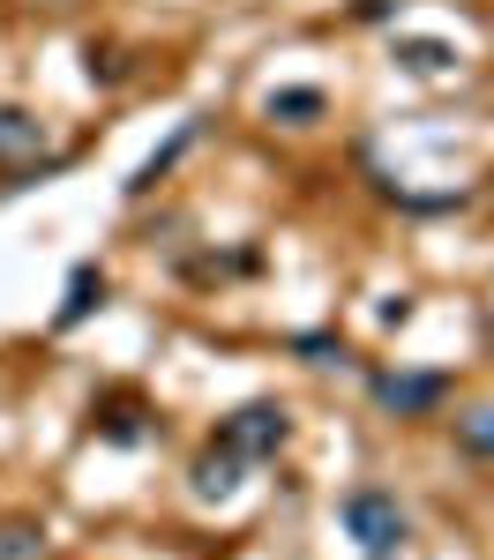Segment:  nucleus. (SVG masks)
Returning a JSON list of instances; mask_svg holds the SVG:
<instances>
[{
    "label": "nucleus",
    "instance_id": "obj_1",
    "mask_svg": "<svg viewBox=\"0 0 494 560\" xmlns=\"http://www.w3.org/2000/svg\"><path fill=\"white\" fill-rule=\"evenodd\" d=\"M285 433H292V419L277 411V404H248V411H232L225 419V456H240V464H263V456H277L285 448Z\"/></svg>",
    "mask_w": 494,
    "mask_h": 560
},
{
    "label": "nucleus",
    "instance_id": "obj_2",
    "mask_svg": "<svg viewBox=\"0 0 494 560\" xmlns=\"http://www.w3.org/2000/svg\"><path fill=\"white\" fill-rule=\"evenodd\" d=\"M345 530H353L367 553H398L404 546V509L390 501V493L359 486V493H345Z\"/></svg>",
    "mask_w": 494,
    "mask_h": 560
},
{
    "label": "nucleus",
    "instance_id": "obj_3",
    "mask_svg": "<svg viewBox=\"0 0 494 560\" xmlns=\"http://www.w3.org/2000/svg\"><path fill=\"white\" fill-rule=\"evenodd\" d=\"M375 404L398 411V419H412V411L443 404V374H382V382H375Z\"/></svg>",
    "mask_w": 494,
    "mask_h": 560
},
{
    "label": "nucleus",
    "instance_id": "obj_4",
    "mask_svg": "<svg viewBox=\"0 0 494 560\" xmlns=\"http://www.w3.org/2000/svg\"><path fill=\"white\" fill-rule=\"evenodd\" d=\"M38 150H45V128L31 113L8 105V113H0V165H23V158H38Z\"/></svg>",
    "mask_w": 494,
    "mask_h": 560
},
{
    "label": "nucleus",
    "instance_id": "obj_5",
    "mask_svg": "<svg viewBox=\"0 0 494 560\" xmlns=\"http://www.w3.org/2000/svg\"><path fill=\"white\" fill-rule=\"evenodd\" d=\"M232 486H240V456H203V464H195V493H203V501H225V493H232Z\"/></svg>",
    "mask_w": 494,
    "mask_h": 560
},
{
    "label": "nucleus",
    "instance_id": "obj_6",
    "mask_svg": "<svg viewBox=\"0 0 494 560\" xmlns=\"http://www.w3.org/2000/svg\"><path fill=\"white\" fill-rule=\"evenodd\" d=\"M398 60L412 68V75H443L457 52H449V45H435V38H404V45H398Z\"/></svg>",
    "mask_w": 494,
    "mask_h": 560
},
{
    "label": "nucleus",
    "instance_id": "obj_7",
    "mask_svg": "<svg viewBox=\"0 0 494 560\" xmlns=\"http://www.w3.org/2000/svg\"><path fill=\"white\" fill-rule=\"evenodd\" d=\"M97 292H105V277H97V269H76V284H68V306H60V322H83Z\"/></svg>",
    "mask_w": 494,
    "mask_h": 560
},
{
    "label": "nucleus",
    "instance_id": "obj_8",
    "mask_svg": "<svg viewBox=\"0 0 494 560\" xmlns=\"http://www.w3.org/2000/svg\"><path fill=\"white\" fill-rule=\"evenodd\" d=\"M314 113H322L314 90H277V97H269V120H314Z\"/></svg>",
    "mask_w": 494,
    "mask_h": 560
},
{
    "label": "nucleus",
    "instance_id": "obj_9",
    "mask_svg": "<svg viewBox=\"0 0 494 560\" xmlns=\"http://www.w3.org/2000/svg\"><path fill=\"white\" fill-rule=\"evenodd\" d=\"M464 448H480V456H494V411H472V419H464Z\"/></svg>",
    "mask_w": 494,
    "mask_h": 560
},
{
    "label": "nucleus",
    "instance_id": "obj_10",
    "mask_svg": "<svg viewBox=\"0 0 494 560\" xmlns=\"http://www.w3.org/2000/svg\"><path fill=\"white\" fill-rule=\"evenodd\" d=\"M0 553H8V560H31V553H38V538H31V530H0Z\"/></svg>",
    "mask_w": 494,
    "mask_h": 560
}]
</instances>
